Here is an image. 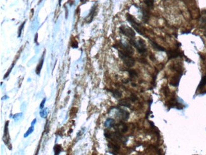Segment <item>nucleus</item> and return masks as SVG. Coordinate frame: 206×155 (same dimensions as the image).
Listing matches in <instances>:
<instances>
[{
    "instance_id": "obj_34",
    "label": "nucleus",
    "mask_w": 206,
    "mask_h": 155,
    "mask_svg": "<svg viewBox=\"0 0 206 155\" xmlns=\"http://www.w3.org/2000/svg\"><path fill=\"white\" fill-rule=\"evenodd\" d=\"M204 35H205V37H206V30H205V32L204 33Z\"/></svg>"
},
{
    "instance_id": "obj_25",
    "label": "nucleus",
    "mask_w": 206,
    "mask_h": 155,
    "mask_svg": "<svg viewBox=\"0 0 206 155\" xmlns=\"http://www.w3.org/2000/svg\"><path fill=\"white\" fill-rule=\"evenodd\" d=\"M25 21L24 22V23H22V24H21V25H20V27H19V36H18V37H20V36H21L22 30L23 28H24V25H25Z\"/></svg>"
},
{
    "instance_id": "obj_13",
    "label": "nucleus",
    "mask_w": 206,
    "mask_h": 155,
    "mask_svg": "<svg viewBox=\"0 0 206 155\" xmlns=\"http://www.w3.org/2000/svg\"><path fill=\"white\" fill-rule=\"evenodd\" d=\"M200 22L201 24L202 25H206V10H203L202 12V15H201L200 19Z\"/></svg>"
},
{
    "instance_id": "obj_22",
    "label": "nucleus",
    "mask_w": 206,
    "mask_h": 155,
    "mask_svg": "<svg viewBox=\"0 0 206 155\" xmlns=\"http://www.w3.org/2000/svg\"><path fill=\"white\" fill-rule=\"evenodd\" d=\"M128 72L131 78H135V77H136L138 76V73H136V71L133 70V69H129V70H128Z\"/></svg>"
},
{
    "instance_id": "obj_12",
    "label": "nucleus",
    "mask_w": 206,
    "mask_h": 155,
    "mask_svg": "<svg viewBox=\"0 0 206 155\" xmlns=\"http://www.w3.org/2000/svg\"><path fill=\"white\" fill-rule=\"evenodd\" d=\"M108 148L112 149L113 152H118L120 149V146L117 144H114L112 142H110L108 144Z\"/></svg>"
},
{
    "instance_id": "obj_19",
    "label": "nucleus",
    "mask_w": 206,
    "mask_h": 155,
    "mask_svg": "<svg viewBox=\"0 0 206 155\" xmlns=\"http://www.w3.org/2000/svg\"><path fill=\"white\" fill-rule=\"evenodd\" d=\"M95 10H96V8H95V7H93L92 8V9H91L90 13L89 14L88 17V18H89V19L88 20V22H91L92 21L93 19L94 16H95Z\"/></svg>"
},
{
    "instance_id": "obj_35",
    "label": "nucleus",
    "mask_w": 206,
    "mask_h": 155,
    "mask_svg": "<svg viewBox=\"0 0 206 155\" xmlns=\"http://www.w3.org/2000/svg\"><path fill=\"white\" fill-rule=\"evenodd\" d=\"M164 1H168V0H164Z\"/></svg>"
},
{
    "instance_id": "obj_15",
    "label": "nucleus",
    "mask_w": 206,
    "mask_h": 155,
    "mask_svg": "<svg viewBox=\"0 0 206 155\" xmlns=\"http://www.w3.org/2000/svg\"><path fill=\"white\" fill-rule=\"evenodd\" d=\"M43 63H44V56H43L42 58H41V60H40V63H39V64L37 66V68H36V74H37V75H39V74H40V72H41V69H42Z\"/></svg>"
},
{
    "instance_id": "obj_9",
    "label": "nucleus",
    "mask_w": 206,
    "mask_h": 155,
    "mask_svg": "<svg viewBox=\"0 0 206 155\" xmlns=\"http://www.w3.org/2000/svg\"><path fill=\"white\" fill-rule=\"evenodd\" d=\"M141 13H142V20L143 22L147 23L150 18V12L146 8H141Z\"/></svg>"
},
{
    "instance_id": "obj_10",
    "label": "nucleus",
    "mask_w": 206,
    "mask_h": 155,
    "mask_svg": "<svg viewBox=\"0 0 206 155\" xmlns=\"http://www.w3.org/2000/svg\"><path fill=\"white\" fill-rule=\"evenodd\" d=\"M149 41H150V43L151 44L152 47H153L155 50H156L160 51V52H164V51H166V49L164 48V47H162V46L158 45V44L155 41H153V40H150Z\"/></svg>"
},
{
    "instance_id": "obj_23",
    "label": "nucleus",
    "mask_w": 206,
    "mask_h": 155,
    "mask_svg": "<svg viewBox=\"0 0 206 155\" xmlns=\"http://www.w3.org/2000/svg\"><path fill=\"white\" fill-rule=\"evenodd\" d=\"M8 124H9V121H7L5 123V129H4V136H3V138H5L6 137L8 136Z\"/></svg>"
},
{
    "instance_id": "obj_17",
    "label": "nucleus",
    "mask_w": 206,
    "mask_h": 155,
    "mask_svg": "<svg viewBox=\"0 0 206 155\" xmlns=\"http://www.w3.org/2000/svg\"><path fill=\"white\" fill-rule=\"evenodd\" d=\"M145 4L146 5L147 7L150 9L152 8L153 7V4H154V0H144L143 1Z\"/></svg>"
},
{
    "instance_id": "obj_16",
    "label": "nucleus",
    "mask_w": 206,
    "mask_h": 155,
    "mask_svg": "<svg viewBox=\"0 0 206 155\" xmlns=\"http://www.w3.org/2000/svg\"><path fill=\"white\" fill-rule=\"evenodd\" d=\"M119 105L121 106H124V107H131V104L127 99H123L119 101Z\"/></svg>"
},
{
    "instance_id": "obj_26",
    "label": "nucleus",
    "mask_w": 206,
    "mask_h": 155,
    "mask_svg": "<svg viewBox=\"0 0 206 155\" xmlns=\"http://www.w3.org/2000/svg\"><path fill=\"white\" fill-rule=\"evenodd\" d=\"M130 101L134 102L138 99V97H136V96H135V94H131V97H130Z\"/></svg>"
},
{
    "instance_id": "obj_33",
    "label": "nucleus",
    "mask_w": 206,
    "mask_h": 155,
    "mask_svg": "<svg viewBox=\"0 0 206 155\" xmlns=\"http://www.w3.org/2000/svg\"><path fill=\"white\" fill-rule=\"evenodd\" d=\"M132 86H136V85L135 83H132Z\"/></svg>"
},
{
    "instance_id": "obj_32",
    "label": "nucleus",
    "mask_w": 206,
    "mask_h": 155,
    "mask_svg": "<svg viewBox=\"0 0 206 155\" xmlns=\"http://www.w3.org/2000/svg\"><path fill=\"white\" fill-rule=\"evenodd\" d=\"M8 96H5L4 97H3V98H2V100H5V99H8Z\"/></svg>"
},
{
    "instance_id": "obj_11",
    "label": "nucleus",
    "mask_w": 206,
    "mask_h": 155,
    "mask_svg": "<svg viewBox=\"0 0 206 155\" xmlns=\"http://www.w3.org/2000/svg\"><path fill=\"white\" fill-rule=\"evenodd\" d=\"M115 125V119H112V118H107V119H106L104 124L105 127L107 128H108V129L114 127Z\"/></svg>"
},
{
    "instance_id": "obj_7",
    "label": "nucleus",
    "mask_w": 206,
    "mask_h": 155,
    "mask_svg": "<svg viewBox=\"0 0 206 155\" xmlns=\"http://www.w3.org/2000/svg\"><path fill=\"white\" fill-rule=\"evenodd\" d=\"M114 128L115 129L116 131L119 132L120 133H125L128 131V127L126 125L125 123H122V122H120L119 124L115 125Z\"/></svg>"
},
{
    "instance_id": "obj_29",
    "label": "nucleus",
    "mask_w": 206,
    "mask_h": 155,
    "mask_svg": "<svg viewBox=\"0 0 206 155\" xmlns=\"http://www.w3.org/2000/svg\"><path fill=\"white\" fill-rule=\"evenodd\" d=\"M13 65H12V67H11V68H10V70L8 71V72H7V74H6L5 75V77H4V78H5V79L7 78V77H8V76L9 75V74H10V72H11V71H12V68H13Z\"/></svg>"
},
{
    "instance_id": "obj_18",
    "label": "nucleus",
    "mask_w": 206,
    "mask_h": 155,
    "mask_svg": "<svg viewBox=\"0 0 206 155\" xmlns=\"http://www.w3.org/2000/svg\"><path fill=\"white\" fill-rule=\"evenodd\" d=\"M206 85V74L205 76H203V78L201 80V81L200 82L199 85H198V89H201L202 88L204 87Z\"/></svg>"
},
{
    "instance_id": "obj_21",
    "label": "nucleus",
    "mask_w": 206,
    "mask_h": 155,
    "mask_svg": "<svg viewBox=\"0 0 206 155\" xmlns=\"http://www.w3.org/2000/svg\"><path fill=\"white\" fill-rule=\"evenodd\" d=\"M48 108H44L43 110H41V111H40V116H41V118H46V116H47L48 114Z\"/></svg>"
},
{
    "instance_id": "obj_14",
    "label": "nucleus",
    "mask_w": 206,
    "mask_h": 155,
    "mask_svg": "<svg viewBox=\"0 0 206 155\" xmlns=\"http://www.w3.org/2000/svg\"><path fill=\"white\" fill-rule=\"evenodd\" d=\"M109 91L112 94V96H114L115 98H120V97H122V93L120 92V91H119V90H110Z\"/></svg>"
},
{
    "instance_id": "obj_24",
    "label": "nucleus",
    "mask_w": 206,
    "mask_h": 155,
    "mask_svg": "<svg viewBox=\"0 0 206 155\" xmlns=\"http://www.w3.org/2000/svg\"><path fill=\"white\" fill-rule=\"evenodd\" d=\"M33 131H34V127H33V125H32L30 127H29V129H28L27 132L25 133V134L24 135V137H27V136H29L30 134H32V132Z\"/></svg>"
},
{
    "instance_id": "obj_2",
    "label": "nucleus",
    "mask_w": 206,
    "mask_h": 155,
    "mask_svg": "<svg viewBox=\"0 0 206 155\" xmlns=\"http://www.w3.org/2000/svg\"><path fill=\"white\" fill-rule=\"evenodd\" d=\"M126 19L131 24L133 27L136 30V32L141 35H144L145 29L141 25L140 23L136 21V19L130 13H127L126 14Z\"/></svg>"
},
{
    "instance_id": "obj_1",
    "label": "nucleus",
    "mask_w": 206,
    "mask_h": 155,
    "mask_svg": "<svg viewBox=\"0 0 206 155\" xmlns=\"http://www.w3.org/2000/svg\"><path fill=\"white\" fill-rule=\"evenodd\" d=\"M130 44L132 46H135L138 52L141 54H144L147 52V46H146L145 41L141 38H139L138 41L133 40V39H130Z\"/></svg>"
},
{
    "instance_id": "obj_20",
    "label": "nucleus",
    "mask_w": 206,
    "mask_h": 155,
    "mask_svg": "<svg viewBox=\"0 0 206 155\" xmlns=\"http://www.w3.org/2000/svg\"><path fill=\"white\" fill-rule=\"evenodd\" d=\"M53 149H54L55 154L57 155V154H59L60 152L61 151H62V146H60V145L56 144L55 146H54V148H53Z\"/></svg>"
},
{
    "instance_id": "obj_4",
    "label": "nucleus",
    "mask_w": 206,
    "mask_h": 155,
    "mask_svg": "<svg viewBox=\"0 0 206 155\" xmlns=\"http://www.w3.org/2000/svg\"><path fill=\"white\" fill-rule=\"evenodd\" d=\"M120 31L122 34L127 37L130 38V39H133L136 36V33L132 28L128 26H126V25H122L119 28Z\"/></svg>"
},
{
    "instance_id": "obj_28",
    "label": "nucleus",
    "mask_w": 206,
    "mask_h": 155,
    "mask_svg": "<svg viewBox=\"0 0 206 155\" xmlns=\"http://www.w3.org/2000/svg\"><path fill=\"white\" fill-rule=\"evenodd\" d=\"M45 102H46V98H45L43 100L42 102H41V104H40V108H41V109H43L44 106H45Z\"/></svg>"
},
{
    "instance_id": "obj_8",
    "label": "nucleus",
    "mask_w": 206,
    "mask_h": 155,
    "mask_svg": "<svg viewBox=\"0 0 206 155\" xmlns=\"http://www.w3.org/2000/svg\"><path fill=\"white\" fill-rule=\"evenodd\" d=\"M119 111H118V114H119V116L122 119L123 121H127L130 118V113L128 111L125 110L124 109H118Z\"/></svg>"
},
{
    "instance_id": "obj_6",
    "label": "nucleus",
    "mask_w": 206,
    "mask_h": 155,
    "mask_svg": "<svg viewBox=\"0 0 206 155\" xmlns=\"http://www.w3.org/2000/svg\"><path fill=\"white\" fill-rule=\"evenodd\" d=\"M167 54H168V59L170 60L172 58H176V57H179V56L181 55L182 53L178 50H168L166 52Z\"/></svg>"
},
{
    "instance_id": "obj_30",
    "label": "nucleus",
    "mask_w": 206,
    "mask_h": 155,
    "mask_svg": "<svg viewBox=\"0 0 206 155\" xmlns=\"http://www.w3.org/2000/svg\"><path fill=\"white\" fill-rule=\"evenodd\" d=\"M35 42L37 44V45H38V43H37V33H36V37H35Z\"/></svg>"
},
{
    "instance_id": "obj_31",
    "label": "nucleus",
    "mask_w": 206,
    "mask_h": 155,
    "mask_svg": "<svg viewBox=\"0 0 206 155\" xmlns=\"http://www.w3.org/2000/svg\"><path fill=\"white\" fill-rule=\"evenodd\" d=\"M36 119H34L33 121H32V125H34L35 123H36Z\"/></svg>"
},
{
    "instance_id": "obj_3",
    "label": "nucleus",
    "mask_w": 206,
    "mask_h": 155,
    "mask_svg": "<svg viewBox=\"0 0 206 155\" xmlns=\"http://www.w3.org/2000/svg\"><path fill=\"white\" fill-rule=\"evenodd\" d=\"M119 56L127 67L131 68L135 65V60L130 55L125 53L122 50H119Z\"/></svg>"
},
{
    "instance_id": "obj_5",
    "label": "nucleus",
    "mask_w": 206,
    "mask_h": 155,
    "mask_svg": "<svg viewBox=\"0 0 206 155\" xmlns=\"http://www.w3.org/2000/svg\"><path fill=\"white\" fill-rule=\"evenodd\" d=\"M120 48H122V50L125 53H128V54L130 55H133L134 53V50L133 48H132V46H131V45H127V44H120V46H119Z\"/></svg>"
},
{
    "instance_id": "obj_27",
    "label": "nucleus",
    "mask_w": 206,
    "mask_h": 155,
    "mask_svg": "<svg viewBox=\"0 0 206 155\" xmlns=\"http://www.w3.org/2000/svg\"><path fill=\"white\" fill-rule=\"evenodd\" d=\"M71 46H72V48H77V46H78L77 42L75 40H74V41H73V42H72V43Z\"/></svg>"
}]
</instances>
